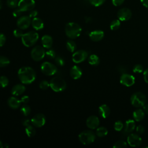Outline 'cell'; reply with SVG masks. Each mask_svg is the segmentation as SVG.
<instances>
[{
	"instance_id": "1",
	"label": "cell",
	"mask_w": 148,
	"mask_h": 148,
	"mask_svg": "<svg viewBox=\"0 0 148 148\" xmlns=\"http://www.w3.org/2000/svg\"><path fill=\"white\" fill-rule=\"evenodd\" d=\"M18 76L23 84L32 83L36 79V72L33 68L29 66H23L18 71Z\"/></svg>"
},
{
	"instance_id": "2",
	"label": "cell",
	"mask_w": 148,
	"mask_h": 148,
	"mask_svg": "<svg viewBox=\"0 0 148 148\" xmlns=\"http://www.w3.org/2000/svg\"><path fill=\"white\" fill-rule=\"evenodd\" d=\"M65 34L71 39L79 37L82 32V28L79 24L74 22L68 23L65 25Z\"/></svg>"
},
{
	"instance_id": "3",
	"label": "cell",
	"mask_w": 148,
	"mask_h": 148,
	"mask_svg": "<svg viewBox=\"0 0 148 148\" xmlns=\"http://www.w3.org/2000/svg\"><path fill=\"white\" fill-rule=\"evenodd\" d=\"M39 39V35L35 31H29L24 34L21 37L23 44L26 47H31L34 45Z\"/></svg>"
},
{
	"instance_id": "4",
	"label": "cell",
	"mask_w": 148,
	"mask_h": 148,
	"mask_svg": "<svg viewBox=\"0 0 148 148\" xmlns=\"http://www.w3.org/2000/svg\"><path fill=\"white\" fill-rule=\"evenodd\" d=\"M50 87L55 92H61L66 88V84L62 78L59 76H56L50 80Z\"/></svg>"
},
{
	"instance_id": "5",
	"label": "cell",
	"mask_w": 148,
	"mask_h": 148,
	"mask_svg": "<svg viewBox=\"0 0 148 148\" xmlns=\"http://www.w3.org/2000/svg\"><path fill=\"white\" fill-rule=\"evenodd\" d=\"M131 104L136 108L143 106L146 102V95L142 92H136L131 97Z\"/></svg>"
},
{
	"instance_id": "6",
	"label": "cell",
	"mask_w": 148,
	"mask_h": 148,
	"mask_svg": "<svg viewBox=\"0 0 148 148\" xmlns=\"http://www.w3.org/2000/svg\"><path fill=\"white\" fill-rule=\"evenodd\" d=\"M79 139L83 145H89L95 139V134L91 130H85L79 135Z\"/></svg>"
},
{
	"instance_id": "7",
	"label": "cell",
	"mask_w": 148,
	"mask_h": 148,
	"mask_svg": "<svg viewBox=\"0 0 148 148\" xmlns=\"http://www.w3.org/2000/svg\"><path fill=\"white\" fill-rule=\"evenodd\" d=\"M46 52L43 46H36L34 47L31 52V56L32 58L36 61L42 60L45 56Z\"/></svg>"
},
{
	"instance_id": "8",
	"label": "cell",
	"mask_w": 148,
	"mask_h": 148,
	"mask_svg": "<svg viewBox=\"0 0 148 148\" xmlns=\"http://www.w3.org/2000/svg\"><path fill=\"white\" fill-rule=\"evenodd\" d=\"M42 72L47 76L54 75L57 72V66L50 62H44L40 66Z\"/></svg>"
},
{
	"instance_id": "9",
	"label": "cell",
	"mask_w": 148,
	"mask_h": 148,
	"mask_svg": "<svg viewBox=\"0 0 148 148\" xmlns=\"http://www.w3.org/2000/svg\"><path fill=\"white\" fill-rule=\"evenodd\" d=\"M35 6V2L34 0H20L17 6L21 12H25L32 10Z\"/></svg>"
},
{
	"instance_id": "10",
	"label": "cell",
	"mask_w": 148,
	"mask_h": 148,
	"mask_svg": "<svg viewBox=\"0 0 148 148\" xmlns=\"http://www.w3.org/2000/svg\"><path fill=\"white\" fill-rule=\"evenodd\" d=\"M88 57V53L84 50H80L75 51L72 55V60L76 64L84 61Z\"/></svg>"
},
{
	"instance_id": "11",
	"label": "cell",
	"mask_w": 148,
	"mask_h": 148,
	"mask_svg": "<svg viewBox=\"0 0 148 148\" xmlns=\"http://www.w3.org/2000/svg\"><path fill=\"white\" fill-rule=\"evenodd\" d=\"M135 82V79L134 76L131 75L124 73H123L120 78V82L123 85L127 87H130L134 84Z\"/></svg>"
},
{
	"instance_id": "12",
	"label": "cell",
	"mask_w": 148,
	"mask_h": 148,
	"mask_svg": "<svg viewBox=\"0 0 148 148\" xmlns=\"http://www.w3.org/2000/svg\"><path fill=\"white\" fill-rule=\"evenodd\" d=\"M32 124L36 127H42L46 123V117L42 113H38L31 119Z\"/></svg>"
},
{
	"instance_id": "13",
	"label": "cell",
	"mask_w": 148,
	"mask_h": 148,
	"mask_svg": "<svg viewBox=\"0 0 148 148\" xmlns=\"http://www.w3.org/2000/svg\"><path fill=\"white\" fill-rule=\"evenodd\" d=\"M127 143L132 147H137L141 145L142 138L136 134H131L128 136Z\"/></svg>"
},
{
	"instance_id": "14",
	"label": "cell",
	"mask_w": 148,
	"mask_h": 148,
	"mask_svg": "<svg viewBox=\"0 0 148 148\" xmlns=\"http://www.w3.org/2000/svg\"><path fill=\"white\" fill-rule=\"evenodd\" d=\"M31 24V17L28 16H23L20 17L17 21V27L21 29H25L28 28Z\"/></svg>"
},
{
	"instance_id": "15",
	"label": "cell",
	"mask_w": 148,
	"mask_h": 148,
	"mask_svg": "<svg viewBox=\"0 0 148 148\" xmlns=\"http://www.w3.org/2000/svg\"><path fill=\"white\" fill-rule=\"evenodd\" d=\"M132 16L131 11L126 8H122L120 9L117 12V17L120 21H127Z\"/></svg>"
},
{
	"instance_id": "16",
	"label": "cell",
	"mask_w": 148,
	"mask_h": 148,
	"mask_svg": "<svg viewBox=\"0 0 148 148\" xmlns=\"http://www.w3.org/2000/svg\"><path fill=\"white\" fill-rule=\"evenodd\" d=\"M99 124V120L98 117L96 116H90L86 120V125L90 129H96L98 128Z\"/></svg>"
},
{
	"instance_id": "17",
	"label": "cell",
	"mask_w": 148,
	"mask_h": 148,
	"mask_svg": "<svg viewBox=\"0 0 148 148\" xmlns=\"http://www.w3.org/2000/svg\"><path fill=\"white\" fill-rule=\"evenodd\" d=\"M90 39L94 42H98L102 40L104 36V32L101 30H95L89 33Z\"/></svg>"
},
{
	"instance_id": "18",
	"label": "cell",
	"mask_w": 148,
	"mask_h": 148,
	"mask_svg": "<svg viewBox=\"0 0 148 148\" xmlns=\"http://www.w3.org/2000/svg\"><path fill=\"white\" fill-rule=\"evenodd\" d=\"M21 102L20 99L14 97H10L8 99V104L9 106L13 109L18 108L21 105Z\"/></svg>"
},
{
	"instance_id": "19",
	"label": "cell",
	"mask_w": 148,
	"mask_h": 148,
	"mask_svg": "<svg viewBox=\"0 0 148 148\" xmlns=\"http://www.w3.org/2000/svg\"><path fill=\"white\" fill-rule=\"evenodd\" d=\"M70 75L73 79H78L82 75V69L78 66L74 65L70 70Z\"/></svg>"
},
{
	"instance_id": "20",
	"label": "cell",
	"mask_w": 148,
	"mask_h": 148,
	"mask_svg": "<svg viewBox=\"0 0 148 148\" xmlns=\"http://www.w3.org/2000/svg\"><path fill=\"white\" fill-rule=\"evenodd\" d=\"M42 46L46 49H50L53 45V38L49 35H45L42 36L41 39Z\"/></svg>"
},
{
	"instance_id": "21",
	"label": "cell",
	"mask_w": 148,
	"mask_h": 148,
	"mask_svg": "<svg viewBox=\"0 0 148 148\" xmlns=\"http://www.w3.org/2000/svg\"><path fill=\"white\" fill-rule=\"evenodd\" d=\"M25 91V87L21 84H17L14 86L12 89L11 92L14 96L21 95Z\"/></svg>"
},
{
	"instance_id": "22",
	"label": "cell",
	"mask_w": 148,
	"mask_h": 148,
	"mask_svg": "<svg viewBox=\"0 0 148 148\" xmlns=\"http://www.w3.org/2000/svg\"><path fill=\"white\" fill-rule=\"evenodd\" d=\"M98 112H99V114H100V116L102 117L105 119V118H107L109 116L110 113V110L109 107L107 105L103 104L99 107Z\"/></svg>"
},
{
	"instance_id": "23",
	"label": "cell",
	"mask_w": 148,
	"mask_h": 148,
	"mask_svg": "<svg viewBox=\"0 0 148 148\" xmlns=\"http://www.w3.org/2000/svg\"><path fill=\"white\" fill-rule=\"evenodd\" d=\"M31 24L32 27L36 30H40L44 27V23L43 21L38 17L33 18L31 21Z\"/></svg>"
},
{
	"instance_id": "24",
	"label": "cell",
	"mask_w": 148,
	"mask_h": 148,
	"mask_svg": "<svg viewBox=\"0 0 148 148\" xmlns=\"http://www.w3.org/2000/svg\"><path fill=\"white\" fill-rule=\"evenodd\" d=\"M135 127V123L134 120L130 119L125 121L124 131L126 133H130L132 132Z\"/></svg>"
},
{
	"instance_id": "25",
	"label": "cell",
	"mask_w": 148,
	"mask_h": 148,
	"mask_svg": "<svg viewBox=\"0 0 148 148\" xmlns=\"http://www.w3.org/2000/svg\"><path fill=\"white\" fill-rule=\"evenodd\" d=\"M145 117V112L142 109H139L135 110L133 113V117L136 121H140L143 119Z\"/></svg>"
},
{
	"instance_id": "26",
	"label": "cell",
	"mask_w": 148,
	"mask_h": 148,
	"mask_svg": "<svg viewBox=\"0 0 148 148\" xmlns=\"http://www.w3.org/2000/svg\"><path fill=\"white\" fill-rule=\"evenodd\" d=\"M88 62L90 65L96 66L99 64L100 60L99 57L97 55L91 54L88 58Z\"/></svg>"
},
{
	"instance_id": "27",
	"label": "cell",
	"mask_w": 148,
	"mask_h": 148,
	"mask_svg": "<svg viewBox=\"0 0 148 148\" xmlns=\"http://www.w3.org/2000/svg\"><path fill=\"white\" fill-rule=\"evenodd\" d=\"M25 132L28 137H32L36 134V130L35 128L33 127L32 124L25 127Z\"/></svg>"
},
{
	"instance_id": "28",
	"label": "cell",
	"mask_w": 148,
	"mask_h": 148,
	"mask_svg": "<svg viewBox=\"0 0 148 148\" xmlns=\"http://www.w3.org/2000/svg\"><path fill=\"white\" fill-rule=\"evenodd\" d=\"M108 130L104 127H100L97 128L96 135L99 137H103L108 134Z\"/></svg>"
},
{
	"instance_id": "29",
	"label": "cell",
	"mask_w": 148,
	"mask_h": 148,
	"mask_svg": "<svg viewBox=\"0 0 148 148\" xmlns=\"http://www.w3.org/2000/svg\"><path fill=\"white\" fill-rule=\"evenodd\" d=\"M66 46L68 51L70 52H74L76 49V44L72 40H69L66 42Z\"/></svg>"
},
{
	"instance_id": "30",
	"label": "cell",
	"mask_w": 148,
	"mask_h": 148,
	"mask_svg": "<svg viewBox=\"0 0 148 148\" xmlns=\"http://www.w3.org/2000/svg\"><path fill=\"white\" fill-rule=\"evenodd\" d=\"M20 111L21 113L24 116H28L31 113V108L29 105L26 104H24L20 108Z\"/></svg>"
},
{
	"instance_id": "31",
	"label": "cell",
	"mask_w": 148,
	"mask_h": 148,
	"mask_svg": "<svg viewBox=\"0 0 148 148\" xmlns=\"http://www.w3.org/2000/svg\"><path fill=\"white\" fill-rule=\"evenodd\" d=\"M10 64V60L5 56H0V68L8 66Z\"/></svg>"
},
{
	"instance_id": "32",
	"label": "cell",
	"mask_w": 148,
	"mask_h": 148,
	"mask_svg": "<svg viewBox=\"0 0 148 148\" xmlns=\"http://www.w3.org/2000/svg\"><path fill=\"white\" fill-rule=\"evenodd\" d=\"M120 26V21L119 20H113L110 24V28L113 31H116L119 28Z\"/></svg>"
},
{
	"instance_id": "33",
	"label": "cell",
	"mask_w": 148,
	"mask_h": 148,
	"mask_svg": "<svg viewBox=\"0 0 148 148\" xmlns=\"http://www.w3.org/2000/svg\"><path fill=\"white\" fill-rule=\"evenodd\" d=\"M113 147L114 148H124L127 147V143L125 141L120 140L115 142Z\"/></svg>"
},
{
	"instance_id": "34",
	"label": "cell",
	"mask_w": 148,
	"mask_h": 148,
	"mask_svg": "<svg viewBox=\"0 0 148 148\" xmlns=\"http://www.w3.org/2000/svg\"><path fill=\"white\" fill-rule=\"evenodd\" d=\"M9 84V79L5 76L0 77V86L2 88L6 87Z\"/></svg>"
},
{
	"instance_id": "35",
	"label": "cell",
	"mask_w": 148,
	"mask_h": 148,
	"mask_svg": "<svg viewBox=\"0 0 148 148\" xmlns=\"http://www.w3.org/2000/svg\"><path fill=\"white\" fill-rule=\"evenodd\" d=\"M7 5L10 8H15L18 6V0H7Z\"/></svg>"
},
{
	"instance_id": "36",
	"label": "cell",
	"mask_w": 148,
	"mask_h": 148,
	"mask_svg": "<svg viewBox=\"0 0 148 148\" xmlns=\"http://www.w3.org/2000/svg\"><path fill=\"white\" fill-rule=\"evenodd\" d=\"M124 127L123 123L121 121H117L114 123V129L117 131H120Z\"/></svg>"
},
{
	"instance_id": "37",
	"label": "cell",
	"mask_w": 148,
	"mask_h": 148,
	"mask_svg": "<svg viewBox=\"0 0 148 148\" xmlns=\"http://www.w3.org/2000/svg\"><path fill=\"white\" fill-rule=\"evenodd\" d=\"M46 55L47 57L50 59H53L55 58L56 57V53L55 51L53 49H49L46 51Z\"/></svg>"
},
{
	"instance_id": "38",
	"label": "cell",
	"mask_w": 148,
	"mask_h": 148,
	"mask_svg": "<svg viewBox=\"0 0 148 148\" xmlns=\"http://www.w3.org/2000/svg\"><path fill=\"white\" fill-rule=\"evenodd\" d=\"M50 87V83L47 80H42L39 83V87L42 90H47Z\"/></svg>"
},
{
	"instance_id": "39",
	"label": "cell",
	"mask_w": 148,
	"mask_h": 148,
	"mask_svg": "<svg viewBox=\"0 0 148 148\" xmlns=\"http://www.w3.org/2000/svg\"><path fill=\"white\" fill-rule=\"evenodd\" d=\"M143 71V66L140 64H136L133 68V72L135 73H141Z\"/></svg>"
},
{
	"instance_id": "40",
	"label": "cell",
	"mask_w": 148,
	"mask_h": 148,
	"mask_svg": "<svg viewBox=\"0 0 148 148\" xmlns=\"http://www.w3.org/2000/svg\"><path fill=\"white\" fill-rule=\"evenodd\" d=\"M105 0H89L90 3L94 6H99L103 4Z\"/></svg>"
},
{
	"instance_id": "41",
	"label": "cell",
	"mask_w": 148,
	"mask_h": 148,
	"mask_svg": "<svg viewBox=\"0 0 148 148\" xmlns=\"http://www.w3.org/2000/svg\"><path fill=\"white\" fill-rule=\"evenodd\" d=\"M55 62L58 66H63L65 64V61L60 56H57L55 58Z\"/></svg>"
},
{
	"instance_id": "42",
	"label": "cell",
	"mask_w": 148,
	"mask_h": 148,
	"mask_svg": "<svg viewBox=\"0 0 148 148\" xmlns=\"http://www.w3.org/2000/svg\"><path fill=\"white\" fill-rule=\"evenodd\" d=\"M23 34H24L23 33V31L20 28L16 29L13 31V35L16 38H21Z\"/></svg>"
},
{
	"instance_id": "43",
	"label": "cell",
	"mask_w": 148,
	"mask_h": 148,
	"mask_svg": "<svg viewBox=\"0 0 148 148\" xmlns=\"http://www.w3.org/2000/svg\"><path fill=\"white\" fill-rule=\"evenodd\" d=\"M6 38L4 34L0 33V47H2L5 43Z\"/></svg>"
},
{
	"instance_id": "44",
	"label": "cell",
	"mask_w": 148,
	"mask_h": 148,
	"mask_svg": "<svg viewBox=\"0 0 148 148\" xmlns=\"http://www.w3.org/2000/svg\"><path fill=\"white\" fill-rule=\"evenodd\" d=\"M136 132L138 134H142L145 132V127L142 125H139L136 127Z\"/></svg>"
},
{
	"instance_id": "45",
	"label": "cell",
	"mask_w": 148,
	"mask_h": 148,
	"mask_svg": "<svg viewBox=\"0 0 148 148\" xmlns=\"http://www.w3.org/2000/svg\"><path fill=\"white\" fill-rule=\"evenodd\" d=\"M20 101H21V103H23L24 104H26L29 102V98L28 95H24L21 97V98L20 99Z\"/></svg>"
},
{
	"instance_id": "46",
	"label": "cell",
	"mask_w": 148,
	"mask_h": 148,
	"mask_svg": "<svg viewBox=\"0 0 148 148\" xmlns=\"http://www.w3.org/2000/svg\"><path fill=\"white\" fill-rule=\"evenodd\" d=\"M124 0H112V3L116 6H118L123 4Z\"/></svg>"
},
{
	"instance_id": "47",
	"label": "cell",
	"mask_w": 148,
	"mask_h": 148,
	"mask_svg": "<svg viewBox=\"0 0 148 148\" xmlns=\"http://www.w3.org/2000/svg\"><path fill=\"white\" fill-rule=\"evenodd\" d=\"M21 12H22L18 8V9H16V10H14L13 11V15L14 17H18V16H20L21 15Z\"/></svg>"
},
{
	"instance_id": "48",
	"label": "cell",
	"mask_w": 148,
	"mask_h": 148,
	"mask_svg": "<svg viewBox=\"0 0 148 148\" xmlns=\"http://www.w3.org/2000/svg\"><path fill=\"white\" fill-rule=\"evenodd\" d=\"M38 15V12L37 10H30V12H29V16L32 18H34V17H36V16Z\"/></svg>"
},
{
	"instance_id": "49",
	"label": "cell",
	"mask_w": 148,
	"mask_h": 148,
	"mask_svg": "<svg viewBox=\"0 0 148 148\" xmlns=\"http://www.w3.org/2000/svg\"><path fill=\"white\" fill-rule=\"evenodd\" d=\"M22 124H23V125L24 126L27 127V126H28V125H29L32 124V123H31V120H30L29 119H24V120H23V121H22Z\"/></svg>"
},
{
	"instance_id": "50",
	"label": "cell",
	"mask_w": 148,
	"mask_h": 148,
	"mask_svg": "<svg viewBox=\"0 0 148 148\" xmlns=\"http://www.w3.org/2000/svg\"><path fill=\"white\" fill-rule=\"evenodd\" d=\"M144 80L146 83H148V68L145 69L143 72Z\"/></svg>"
},
{
	"instance_id": "51",
	"label": "cell",
	"mask_w": 148,
	"mask_h": 148,
	"mask_svg": "<svg viewBox=\"0 0 148 148\" xmlns=\"http://www.w3.org/2000/svg\"><path fill=\"white\" fill-rule=\"evenodd\" d=\"M142 5L146 8H148V0H140Z\"/></svg>"
},
{
	"instance_id": "52",
	"label": "cell",
	"mask_w": 148,
	"mask_h": 148,
	"mask_svg": "<svg viewBox=\"0 0 148 148\" xmlns=\"http://www.w3.org/2000/svg\"><path fill=\"white\" fill-rule=\"evenodd\" d=\"M143 108L144 112L148 114V104H145L143 106Z\"/></svg>"
},
{
	"instance_id": "53",
	"label": "cell",
	"mask_w": 148,
	"mask_h": 148,
	"mask_svg": "<svg viewBox=\"0 0 148 148\" xmlns=\"http://www.w3.org/2000/svg\"><path fill=\"white\" fill-rule=\"evenodd\" d=\"M91 21V18L89 17H85V21L86 23H89Z\"/></svg>"
},
{
	"instance_id": "54",
	"label": "cell",
	"mask_w": 148,
	"mask_h": 148,
	"mask_svg": "<svg viewBox=\"0 0 148 148\" xmlns=\"http://www.w3.org/2000/svg\"><path fill=\"white\" fill-rule=\"evenodd\" d=\"M3 147V143L2 142V141L0 140V148L1 147Z\"/></svg>"
},
{
	"instance_id": "55",
	"label": "cell",
	"mask_w": 148,
	"mask_h": 148,
	"mask_svg": "<svg viewBox=\"0 0 148 148\" xmlns=\"http://www.w3.org/2000/svg\"><path fill=\"white\" fill-rule=\"evenodd\" d=\"M3 147H9V145H8V143H5V145H3Z\"/></svg>"
},
{
	"instance_id": "56",
	"label": "cell",
	"mask_w": 148,
	"mask_h": 148,
	"mask_svg": "<svg viewBox=\"0 0 148 148\" xmlns=\"http://www.w3.org/2000/svg\"><path fill=\"white\" fill-rule=\"evenodd\" d=\"M2 2H1V0H0V9L2 8Z\"/></svg>"
}]
</instances>
